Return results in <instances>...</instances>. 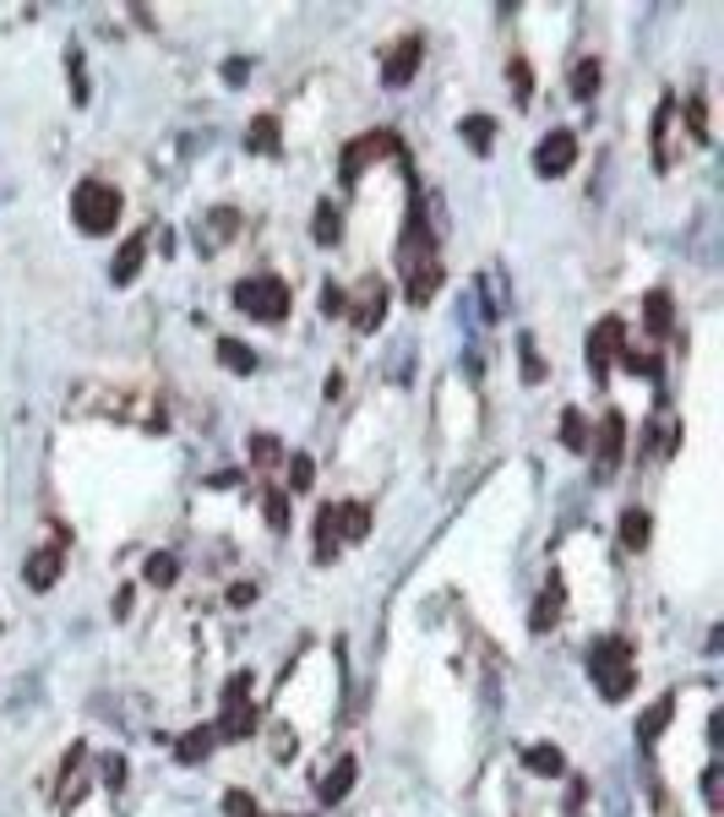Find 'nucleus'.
Segmentation results:
<instances>
[{
  "instance_id": "16",
  "label": "nucleus",
  "mask_w": 724,
  "mask_h": 817,
  "mask_svg": "<svg viewBox=\"0 0 724 817\" xmlns=\"http://www.w3.org/2000/svg\"><path fill=\"white\" fill-rule=\"evenodd\" d=\"M556 622H562V583L551 578V583H545V594L534 600V616H529V627H534V633H545V627H556Z\"/></svg>"
},
{
  "instance_id": "29",
  "label": "nucleus",
  "mask_w": 724,
  "mask_h": 817,
  "mask_svg": "<svg viewBox=\"0 0 724 817\" xmlns=\"http://www.w3.org/2000/svg\"><path fill=\"white\" fill-rule=\"evenodd\" d=\"M316 486V464L305 458V453H294L290 458V490H310Z\"/></svg>"
},
{
  "instance_id": "31",
  "label": "nucleus",
  "mask_w": 724,
  "mask_h": 817,
  "mask_svg": "<svg viewBox=\"0 0 724 817\" xmlns=\"http://www.w3.org/2000/svg\"><path fill=\"white\" fill-rule=\"evenodd\" d=\"M224 813H229V817H262V807H257V796L229 791V796H224Z\"/></svg>"
},
{
  "instance_id": "10",
  "label": "nucleus",
  "mask_w": 724,
  "mask_h": 817,
  "mask_svg": "<svg viewBox=\"0 0 724 817\" xmlns=\"http://www.w3.org/2000/svg\"><path fill=\"white\" fill-rule=\"evenodd\" d=\"M22 583H27L33 594L55 589V583H60V551H33L27 567H22Z\"/></svg>"
},
{
  "instance_id": "12",
  "label": "nucleus",
  "mask_w": 724,
  "mask_h": 817,
  "mask_svg": "<svg viewBox=\"0 0 724 817\" xmlns=\"http://www.w3.org/2000/svg\"><path fill=\"white\" fill-rule=\"evenodd\" d=\"M354 774H360V763H354V758H338V769H327V780L316 785V796H321L327 807H338V802L354 791Z\"/></svg>"
},
{
  "instance_id": "32",
  "label": "nucleus",
  "mask_w": 724,
  "mask_h": 817,
  "mask_svg": "<svg viewBox=\"0 0 724 817\" xmlns=\"http://www.w3.org/2000/svg\"><path fill=\"white\" fill-rule=\"evenodd\" d=\"M268 523L273 529H290V496L284 490H268Z\"/></svg>"
},
{
  "instance_id": "1",
  "label": "nucleus",
  "mask_w": 724,
  "mask_h": 817,
  "mask_svg": "<svg viewBox=\"0 0 724 817\" xmlns=\"http://www.w3.org/2000/svg\"><path fill=\"white\" fill-rule=\"evenodd\" d=\"M588 676L599 681V692H604L610 703L632 697V681H637V670H632V644H626V638H593V644H588Z\"/></svg>"
},
{
  "instance_id": "34",
  "label": "nucleus",
  "mask_w": 724,
  "mask_h": 817,
  "mask_svg": "<svg viewBox=\"0 0 724 817\" xmlns=\"http://www.w3.org/2000/svg\"><path fill=\"white\" fill-rule=\"evenodd\" d=\"M251 458H257V464H279V458H284V447H279L273 436H257V442H251Z\"/></svg>"
},
{
  "instance_id": "19",
  "label": "nucleus",
  "mask_w": 724,
  "mask_h": 817,
  "mask_svg": "<svg viewBox=\"0 0 724 817\" xmlns=\"http://www.w3.org/2000/svg\"><path fill=\"white\" fill-rule=\"evenodd\" d=\"M463 143L485 159V154H490V143H496V121H490V115H468V121H463Z\"/></svg>"
},
{
  "instance_id": "8",
  "label": "nucleus",
  "mask_w": 724,
  "mask_h": 817,
  "mask_svg": "<svg viewBox=\"0 0 724 817\" xmlns=\"http://www.w3.org/2000/svg\"><path fill=\"white\" fill-rule=\"evenodd\" d=\"M621 453H626V420H621V415H604L599 442H593V469H599V480H604V475H615Z\"/></svg>"
},
{
  "instance_id": "4",
  "label": "nucleus",
  "mask_w": 724,
  "mask_h": 817,
  "mask_svg": "<svg viewBox=\"0 0 724 817\" xmlns=\"http://www.w3.org/2000/svg\"><path fill=\"white\" fill-rule=\"evenodd\" d=\"M218 741H246L257 730V708H251V670H235L224 686V714H218Z\"/></svg>"
},
{
  "instance_id": "5",
  "label": "nucleus",
  "mask_w": 724,
  "mask_h": 817,
  "mask_svg": "<svg viewBox=\"0 0 724 817\" xmlns=\"http://www.w3.org/2000/svg\"><path fill=\"white\" fill-rule=\"evenodd\" d=\"M621 338H626V322H621V317H599V322H593V332H588V371H593V376H604V371L621 360V349H626Z\"/></svg>"
},
{
  "instance_id": "33",
  "label": "nucleus",
  "mask_w": 724,
  "mask_h": 817,
  "mask_svg": "<svg viewBox=\"0 0 724 817\" xmlns=\"http://www.w3.org/2000/svg\"><path fill=\"white\" fill-rule=\"evenodd\" d=\"M321 311H327V317H343V311H349V295H343L338 284H327V290H321Z\"/></svg>"
},
{
  "instance_id": "14",
  "label": "nucleus",
  "mask_w": 724,
  "mask_h": 817,
  "mask_svg": "<svg viewBox=\"0 0 724 817\" xmlns=\"http://www.w3.org/2000/svg\"><path fill=\"white\" fill-rule=\"evenodd\" d=\"M382 317H387V290L371 279V284H365V295H360V306H354V327H360V332H371V327H382Z\"/></svg>"
},
{
  "instance_id": "7",
  "label": "nucleus",
  "mask_w": 724,
  "mask_h": 817,
  "mask_svg": "<svg viewBox=\"0 0 724 817\" xmlns=\"http://www.w3.org/2000/svg\"><path fill=\"white\" fill-rule=\"evenodd\" d=\"M420 60H426V38H420V33H409V38H404V44L382 60V82H387V88H409V77L420 71Z\"/></svg>"
},
{
  "instance_id": "38",
  "label": "nucleus",
  "mask_w": 724,
  "mask_h": 817,
  "mask_svg": "<svg viewBox=\"0 0 724 817\" xmlns=\"http://www.w3.org/2000/svg\"><path fill=\"white\" fill-rule=\"evenodd\" d=\"M246 71H251V66H246V60H224V77H229V82H235V88H240V77H246Z\"/></svg>"
},
{
  "instance_id": "28",
  "label": "nucleus",
  "mask_w": 724,
  "mask_h": 817,
  "mask_svg": "<svg viewBox=\"0 0 724 817\" xmlns=\"http://www.w3.org/2000/svg\"><path fill=\"white\" fill-rule=\"evenodd\" d=\"M562 442H567L573 453H582V447H588V425H582L578 409H567V415H562Z\"/></svg>"
},
{
  "instance_id": "36",
  "label": "nucleus",
  "mask_w": 724,
  "mask_h": 817,
  "mask_svg": "<svg viewBox=\"0 0 724 817\" xmlns=\"http://www.w3.org/2000/svg\"><path fill=\"white\" fill-rule=\"evenodd\" d=\"M251 600H257V583H235V589H229V605H235V611H246Z\"/></svg>"
},
{
  "instance_id": "22",
  "label": "nucleus",
  "mask_w": 724,
  "mask_h": 817,
  "mask_svg": "<svg viewBox=\"0 0 724 817\" xmlns=\"http://www.w3.org/2000/svg\"><path fill=\"white\" fill-rule=\"evenodd\" d=\"M246 148H251V154H279V121H273V115L251 121V132H246Z\"/></svg>"
},
{
  "instance_id": "30",
  "label": "nucleus",
  "mask_w": 724,
  "mask_h": 817,
  "mask_svg": "<svg viewBox=\"0 0 724 817\" xmlns=\"http://www.w3.org/2000/svg\"><path fill=\"white\" fill-rule=\"evenodd\" d=\"M518 354H523V382H540V376H545V365H540L534 338H518Z\"/></svg>"
},
{
  "instance_id": "20",
  "label": "nucleus",
  "mask_w": 724,
  "mask_h": 817,
  "mask_svg": "<svg viewBox=\"0 0 724 817\" xmlns=\"http://www.w3.org/2000/svg\"><path fill=\"white\" fill-rule=\"evenodd\" d=\"M310 235H316L321 246H332V240L343 235V207H338V202H321V207H316V224H310Z\"/></svg>"
},
{
  "instance_id": "26",
  "label": "nucleus",
  "mask_w": 724,
  "mask_h": 817,
  "mask_svg": "<svg viewBox=\"0 0 724 817\" xmlns=\"http://www.w3.org/2000/svg\"><path fill=\"white\" fill-rule=\"evenodd\" d=\"M599 93V60H578L573 66V99H593Z\"/></svg>"
},
{
  "instance_id": "9",
  "label": "nucleus",
  "mask_w": 724,
  "mask_h": 817,
  "mask_svg": "<svg viewBox=\"0 0 724 817\" xmlns=\"http://www.w3.org/2000/svg\"><path fill=\"white\" fill-rule=\"evenodd\" d=\"M393 148H398V143H393L387 132H371V137L349 143V148H343V180L354 185V180L365 174V159H376V154H393Z\"/></svg>"
},
{
  "instance_id": "17",
  "label": "nucleus",
  "mask_w": 724,
  "mask_h": 817,
  "mask_svg": "<svg viewBox=\"0 0 724 817\" xmlns=\"http://www.w3.org/2000/svg\"><path fill=\"white\" fill-rule=\"evenodd\" d=\"M643 322L654 338H670V327H676V311H670V295L665 290H654L648 300H643Z\"/></svg>"
},
{
  "instance_id": "13",
  "label": "nucleus",
  "mask_w": 724,
  "mask_h": 817,
  "mask_svg": "<svg viewBox=\"0 0 724 817\" xmlns=\"http://www.w3.org/2000/svg\"><path fill=\"white\" fill-rule=\"evenodd\" d=\"M143 262H147V235H132V240L121 246V257H115L110 279H115V284H132V279L143 273Z\"/></svg>"
},
{
  "instance_id": "23",
  "label": "nucleus",
  "mask_w": 724,
  "mask_h": 817,
  "mask_svg": "<svg viewBox=\"0 0 724 817\" xmlns=\"http://www.w3.org/2000/svg\"><path fill=\"white\" fill-rule=\"evenodd\" d=\"M670 708H676V703H670V697H659V703H654V708L637 719V741H643V747H654V741H659V730H665Z\"/></svg>"
},
{
  "instance_id": "3",
  "label": "nucleus",
  "mask_w": 724,
  "mask_h": 817,
  "mask_svg": "<svg viewBox=\"0 0 724 817\" xmlns=\"http://www.w3.org/2000/svg\"><path fill=\"white\" fill-rule=\"evenodd\" d=\"M235 306L257 322H284L290 317V284L273 279V273H257V279H240L235 284Z\"/></svg>"
},
{
  "instance_id": "6",
  "label": "nucleus",
  "mask_w": 724,
  "mask_h": 817,
  "mask_svg": "<svg viewBox=\"0 0 724 817\" xmlns=\"http://www.w3.org/2000/svg\"><path fill=\"white\" fill-rule=\"evenodd\" d=\"M573 163H578V137H573L567 126H556L551 137H540V148H534V169H540L545 180H562Z\"/></svg>"
},
{
  "instance_id": "18",
  "label": "nucleus",
  "mask_w": 724,
  "mask_h": 817,
  "mask_svg": "<svg viewBox=\"0 0 724 817\" xmlns=\"http://www.w3.org/2000/svg\"><path fill=\"white\" fill-rule=\"evenodd\" d=\"M218 365L235 371V376H251V371H257V354H251L240 338H218Z\"/></svg>"
},
{
  "instance_id": "21",
  "label": "nucleus",
  "mask_w": 724,
  "mask_h": 817,
  "mask_svg": "<svg viewBox=\"0 0 724 817\" xmlns=\"http://www.w3.org/2000/svg\"><path fill=\"white\" fill-rule=\"evenodd\" d=\"M621 545H626V551H643V545H648V512H643V507H626V512H621Z\"/></svg>"
},
{
  "instance_id": "2",
  "label": "nucleus",
  "mask_w": 724,
  "mask_h": 817,
  "mask_svg": "<svg viewBox=\"0 0 724 817\" xmlns=\"http://www.w3.org/2000/svg\"><path fill=\"white\" fill-rule=\"evenodd\" d=\"M71 218L82 235H110L121 224V191L110 180H82L71 191Z\"/></svg>"
},
{
  "instance_id": "25",
  "label": "nucleus",
  "mask_w": 724,
  "mask_h": 817,
  "mask_svg": "<svg viewBox=\"0 0 724 817\" xmlns=\"http://www.w3.org/2000/svg\"><path fill=\"white\" fill-rule=\"evenodd\" d=\"M523 763H529V769H534V774H545V780H556V774H562V769H567V763H562V752H556V747H529V752H523Z\"/></svg>"
},
{
  "instance_id": "27",
  "label": "nucleus",
  "mask_w": 724,
  "mask_h": 817,
  "mask_svg": "<svg viewBox=\"0 0 724 817\" xmlns=\"http://www.w3.org/2000/svg\"><path fill=\"white\" fill-rule=\"evenodd\" d=\"M143 578H147V583H158V589H169V583L180 578V567H174V556H147Z\"/></svg>"
},
{
  "instance_id": "24",
  "label": "nucleus",
  "mask_w": 724,
  "mask_h": 817,
  "mask_svg": "<svg viewBox=\"0 0 724 817\" xmlns=\"http://www.w3.org/2000/svg\"><path fill=\"white\" fill-rule=\"evenodd\" d=\"M213 741H218V730H191V736L174 747V758H180V763H202V758L213 752Z\"/></svg>"
},
{
  "instance_id": "15",
  "label": "nucleus",
  "mask_w": 724,
  "mask_h": 817,
  "mask_svg": "<svg viewBox=\"0 0 724 817\" xmlns=\"http://www.w3.org/2000/svg\"><path fill=\"white\" fill-rule=\"evenodd\" d=\"M371 534V507L365 501H338V540H365Z\"/></svg>"
},
{
  "instance_id": "37",
  "label": "nucleus",
  "mask_w": 724,
  "mask_h": 817,
  "mask_svg": "<svg viewBox=\"0 0 724 817\" xmlns=\"http://www.w3.org/2000/svg\"><path fill=\"white\" fill-rule=\"evenodd\" d=\"M703 796L720 807V769H709V774H703Z\"/></svg>"
},
{
  "instance_id": "35",
  "label": "nucleus",
  "mask_w": 724,
  "mask_h": 817,
  "mask_svg": "<svg viewBox=\"0 0 724 817\" xmlns=\"http://www.w3.org/2000/svg\"><path fill=\"white\" fill-rule=\"evenodd\" d=\"M512 88H518V99L529 104V93H534V82H529V66H523V60H512Z\"/></svg>"
},
{
  "instance_id": "11",
  "label": "nucleus",
  "mask_w": 724,
  "mask_h": 817,
  "mask_svg": "<svg viewBox=\"0 0 724 817\" xmlns=\"http://www.w3.org/2000/svg\"><path fill=\"white\" fill-rule=\"evenodd\" d=\"M404 273H409V300H415V306H426L435 290H441V262H435V257H420V262H409Z\"/></svg>"
}]
</instances>
